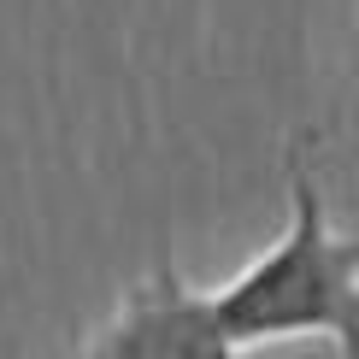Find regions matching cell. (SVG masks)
I'll return each mask as SVG.
<instances>
[{"mask_svg":"<svg viewBox=\"0 0 359 359\" xmlns=\"http://www.w3.org/2000/svg\"><path fill=\"white\" fill-rule=\"evenodd\" d=\"M71 359H253V353L218 330L206 289H194L177 265H154Z\"/></svg>","mask_w":359,"mask_h":359,"instance_id":"cell-2","label":"cell"},{"mask_svg":"<svg viewBox=\"0 0 359 359\" xmlns=\"http://www.w3.org/2000/svg\"><path fill=\"white\" fill-rule=\"evenodd\" d=\"M206 306L248 353L312 336L341 359H359V242H348L330 218L312 136L289 142V230L224 289H206Z\"/></svg>","mask_w":359,"mask_h":359,"instance_id":"cell-1","label":"cell"}]
</instances>
